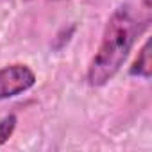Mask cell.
Listing matches in <instances>:
<instances>
[{"label": "cell", "mask_w": 152, "mask_h": 152, "mask_svg": "<svg viewBox=\"0 0 152 152\" xmlns=\"http://www.w3.org/2000/svg\"><path fill=\"white\" fill-rule=\"evenodd\" d=\"M148 15H140L129 4L120 6L113 11L106 23L97 54L88 66L86 79L91 88H100L107 84L120 72L134 43L148 27Z\"/></svg>", "instance_id": "6da1fadb"}, {"label": "cell", "mask_w": 152, "mask_h": 152, "mask_svg": "<svg viewBox=\"0 0 152 152\" xmlns=\"http://www.w3.org/2000/svg\"><path fill=\"white\" fill-rule=\"evenodd\" d=\"M36 84V73L22 63L0 68V100H7L29 91Z\"/></svg>", "instance_id": "7a4b0ae2"}, {"label": "cell", "mask_w": 152, "mask_h": 152, "mask_svg": "<svg viewBox=\"0 0 152 152\" xmlns=\"http://www.w3.org/2000/svg\"><path fill=\"white\" fill-rule=\"evenodd\" d=\"M129 75H132V77H141V79H150V41L148 39L143 43L136 61L129 68Z\"/></svg>", "instance_id": "3957f363"}, {"label": "cell", "mask_w": 152, "mask_h": 152, "mask_svg": "<svg viewBox=\"0 0 152 152\" xmlns=\"http://www.w3.org/2000/svg\"><path fill=\"white\" fill-rule=\"evenodd\" d=\"M16 124H18V118L15 115H7L0 120V147L13 136V132L16 129Z\"/></svg>", "instance_id": "277c9868"}]
</instances>
